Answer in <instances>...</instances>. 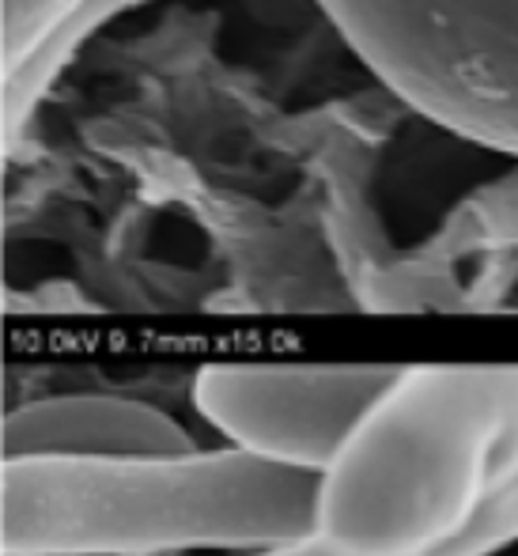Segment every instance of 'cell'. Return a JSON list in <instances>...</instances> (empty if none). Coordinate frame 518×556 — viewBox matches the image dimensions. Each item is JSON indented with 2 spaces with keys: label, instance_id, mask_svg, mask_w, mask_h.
I'll list each match as a JSON object with an SVG mask.
<instances>
[{
  "label": "cell",
  "instance_id": "cell-5",
  "mask_svg": "<svg viewBox=\"0 0 518 556\" xmlns=\"http://www.w3.org/2000/svg\"><path fill=\"white\" fill-rule=\"evenodd\" d=\"M193 440L178 420L144 402L68 394L23 405L0 425L4 458H148L186 454Z\"/></svg>",
  "mask_w": 518,
  "mask_h": 556
},
{
  "label": "cell",
  "instance_id": "cell-1",
  "mask_svg": "<svg viewBox=\"0 0 518 556\" xmlns=\"http://www.w3.org/2000/svg\"><path fill=\"white\" fill-rule=\"evenodd\" d=\"M518 481V364L405 367L314 489L333 556H466Z\"/></svg>",
  "mask_w": 518,
  "mask_h": 556
},
{
  "label": "cell",
  "instance_id": "cell-6",
  "mask_svg": "<svg viewBox=\"0 0 518 556\" xmlns=\"http://www.w3.org/2000/svg\"><path fill=\"white\" fill-rule=\"evenodd\" d=\"M88 0H0V125L8 137L30 117V80L58 35Z\"/></svg>",
  "mask_w": 518,
  "mask_h": 556
},
{
  "label": "cell",
  "instance_id": "cell-8",
  "mask_svg": "<svg viewBox=\"0 0 518 556\" xmlns=\"http://www.w3.org/2000/svg\"><path fill=\"white\" fill-rule=\"evenodd\" d=\"M507 542H518V481L489 507V511H484V519L473 527V534H469V553L489 556Z\"/></svg>",
  "mask_w": 518,
  "mask_h": 556
},
{
  "label": "cell",
  "instance_id": "cell-4",
  "mask_svg": "<svg viewBox=\"0 0 518 556\" xmlns=\"http://www.w3.org/2000/svg\"><path fill=\"white\" fill-rule=\"evenodd\" d=\"M402 364H209L193 405L231 451L318 477Z\"/></svg>",
  "mask_w": 518,
  "mask_h": 556
},
{
  "label": "cell",
  "instance_id": "cell-3",
  "mask_svg": "<svg viewBox=\"0 0 518 556\" xmlns=\"http://www.w3.org/2000/svg\"><path fill=\"white\" fill-rule=\"evenodd\" d=\"M359 65L439 129L518 155V0H314Z\"/></svg>",
  "mask_w": 518,
  "mask_h": 556
},
{
  "label": "cell",
  "instance_id": "cell-7",
  "mask_svg": "<svg viewBox=\"0 0 518 556\" xmlns=\"http://www.w3.org/2000/svg\"><path fill=\"white\" fill-rule=\"evenodd\" d=\"M140 4H152V0H88V8L61 30L58 42L50 46V53H46L42 65H38L35 80H30V111L42 103V96L50 91V84L58 80V73L76 58V50H80L96 30H103L110 20H117L122 12H132V8H140Z\"/></svg>",
  "mask_w": 518,
  "mask_h": 556
},
{
  "label": "cell",
  "instance_id": "cell-2",
  "mask_svg": "<svg viewBox=\"0 0 518 556\" xmlns=\"http://www.w3.org/2000/svg\"><path fill=\"white\" fill-rule=\"evenodd\" d=\"M318 477L231 446L148 458H4V556L269 553L307 542Z\"/></svg>",
  "mask_w": 518,
  "mask_h": 556
},
{
  "label": "cell",
  "instance_id": "cell-9",
  "mask_svg": "<svg viewBox=\"0 0 518 556\" xmlns=\"http://www.w3.org/2000/svg\"><path fill=\"white\" fill-rule=\"evenodd\" d=\"M257 556H333L321 549L314 538H307V542H295V545H280V549H269V553H257Z\"/></svg>",
  "mask_w": 518,
  "mask_h": 556
}]
</instances>
